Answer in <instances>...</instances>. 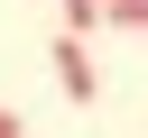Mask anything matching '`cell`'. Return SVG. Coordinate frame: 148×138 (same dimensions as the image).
<instances>
[{
  "mask_svg": "<svg viewBox=\"0 0 148 138\" xmlns=\"http://www.w3.org/2000/svg\"><path fill=\"white\" fill-rule=\"evenodd\" d=\"M56 83H65V101H83V110L102 101V74H92V46H83V37H56Z\"/></svg>",
  "mask_w": 148,
  "mask_h": 138,
  "instance_id": "obj_1",
  "label": "cell"
},
{
  "mask_svg": "<svg viewBox=\"0 0 148 138\" xmlns=\"http://www.w3.org/2000/svg\"><path fill=\"white\" fill-rule=\"evenodd\" d=\"M92 9H102V28H139L148 37V0H92Z\"/></svg>",
  "mask_w": 148,
  "mask_h": 138,
  "instance_id": "obj_2",
  "label": "cell"
},
{
  "mask_svg": "<svg viewBox=\"0 0 148 138\" xmlns=\"http://www.w3.org/2000/svg\"><path fill=\"white\" fill-rule=\"evenodd\" d=\"M56 9H65V28H56V37H83V28H92V18H102V9H92V0H56Z\"/></svg>",
  "mask_w": 148,
  "mask_h": 138,
  "instance_id": "obj_3",
  "label": "cell"
},
{
  "mask_svg": "<svg viewBox=\"0 0 148 138\" xmlns=\"http://www.w3.org/2000/svg\"><path fill=\"white\" fill-rule=\"evenodd\" d=\"M0 138H28V129H18V110H9V101H0Z\"/></svg>",
  "mask_w": 148,
  "mask_h": 138,
  "instance_id": "obj_4",
  "label": "cell"
}]
</instances>
